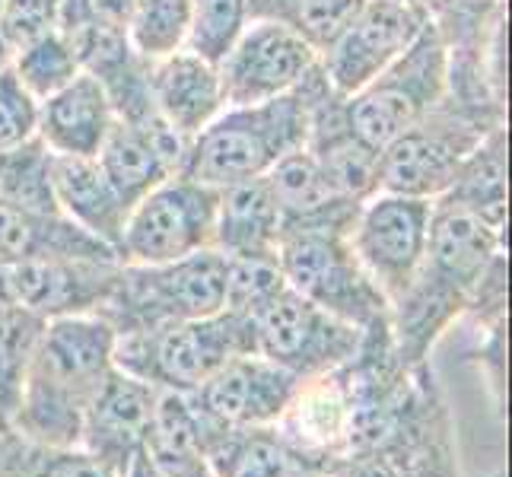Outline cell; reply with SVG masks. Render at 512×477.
Returning <instances> with one entry per match:
<instances>
[{"label":"cell","instance_id":"cell-34","mask_svg":"<svg viewBox=\"0 0 512 477\" xmlns=\"http://www.w3.org/2000/svg\"><path fill=\"white\" fill-rule=\"evenodd\" d=\"M191 29V0H137L125 23L131 48L144 61H163L182 51Z\"/></svg>","mask_w":512,"mask_h":477},{"label":"cell","instance_id":"cell-43","mask_svg":"<svg viewBox=\"0 0 512 477\" xmlns=\"http://www.w3.org/2000/svg\"><path fill=\"white\" fill-rule=\"evenodd\" d=\"M490 477H506V471H497V474H490Z\"/></svg>","mask_w":512,"mask_h":477},{"label":"cell","instance_id":"cell-37","mask_svg":"<svg viewBox=\"0 0 512 477\" xmlns=\"http://www.w3.org/2000/svg\"><path fill=\"white\" fill-rule=\"evenodd\" d=\"M35 134H39V99L7 64L0 70V153L29 144Z\"/></svg>","mask_w":512,"mask_h":477},{"label":"cell","instance_id":"cell-33","mask_svg":"<svg viewBox=\"0 0 512 477\" xmlns=\"http://www.w3.org/2000/svg\"><path fill=\"white\" fill-rule=\"evenodd\" d=\"M10 67L39 102L48 99L51 93L64 90L70 80L83 74L77 51L61 29H51L39 35V39L26 42L23 48H16Z\"/></svg>","mask_w":512,"mask_h":477},{"label":"cell","instance_id":"cell-8","mask_svg":"<svg viewBox=\"0 0 512 477\" xmlns=\"http://www.w3.org/2000/svg\"><path fill=\"white\" fill-rule=\"evenodd\" d=\"M277 268L287 287L357 328L388 322V303L363 271L347 226H293L280 233Z\"/></svg>","mask_w":512,"mask_h":477},{"label":"cell","instance_id":"cell-23","mask_svg":"<svg viewBox=\"0 0 512 477\" xmlns=\"http://www.w3.org/2000/svg\"><path fill=\"white\" fill-rule=\"evenodd\" d=\"M45 258L121 261L112 245L86 233L64 214H35V210L0 204V268Z\"/></svg>","mask_w":512,"mask_h":477},{"label":"cell","instance_id":"cell-10","mask_svg":"<svg viewBox=\"0 0 512 477\" xmlns=\"http://www.w3.org/2000/svg\"><path fill=\"white\" fill-rule=\"evenodd\" d=\"M249 325L258 357L284 366L296 379L344 366L363 341V328L325 312L287 284L249 315Z\"/></svg>","mask_w":512,"mask_h":477},{"label":"cell","instance_id":"cell-15","mask_svg":"<svg viewBox=\"0 0 512 477\" xmlns=\"http://www.w3.org/2000/svg\"><path fill=\"white\" fill-rule=\"evenodd\" d=\"M299 382L303 379L287 373L284 366L264 360L258 353H242L185 395L214 427L245 430L277 423L296 395Z\"/></svg>","mask_w":512,"mask_h":477},{"label":"cell","instance_id":"cell-35","mask_svg":"<svg viewBox=\"0 0 512 477\" xmlns=\"http://www.w3.org/2000/svg\"><path fill=\"white\" fill-rule=\"evenodd\" d=\"M245 26H249V0H191L185 48L217 67Z\"/></svg>","mask_w":512,"mask_h":477},{"label":"cell","instance_id":"cell-22","mask_svg":"<svg viewBox=\"0 0 512 477\" xmlns=\"http://www.w3.org/2000/svg\"><path fill=\"white\" fill-rule=\"evenodd\" d=\"M217 191L220 201H217V223H214V249L223 258L277 261V242L280 233H284V217H280L268 175L245 179Z\"/></svg>","mask_w":512,"mask_h":477},{"label":"cell","instance_id":"cell-28","mask_svg":"<svg viewBox=\"0 0 512 477\" xmlns=\"http://www.w3.org/2000/svg\"><path fill=\"white\" fill-rule=\"evenodd\" d=\"M0 477H118L80 446H51L20 430H0Z\"/></svg>","mask_w":512,"mask_h":477},{"label":"cell","instance_id":"cell-20","mask_svg":"<svg viewBox=\"0 0 512 477\" xmlns=\"http://www.w3.org/2000/svg\"><path fill=\"white\" fill-rule=\"evenodd\" d=\"M150 102L163 125L185 144L226 109L217 67L188 48L163 61H150Z\"/></svg>","mask_w":512,"mask_h":477},{"label":"cell","instance_id":"cell-32","mask_svg":"<svg viewBox=\"0 0 512 477\" xmlns=\"http://www.w3.org/2000/svg\"><path fill=\"white\" fill-rule=\"evenodd\" d=\"M42 328L45 322L39 315L16 303L0 312V430L10 427L16 408H20L26 369Z\"/></svg>","mask_w":512,"mask_h":477},{"label":"cell","instance_id":"cell-18","mask_svg":"<svg viewBox=\"0 0 512 477\" xmlns=\"http://www.w3.org/2000/svg\"><path fill=\"white\" fill-rule=\"evenodd\" d=\"M185 150L188 144L163 125L160 115L144 121L115 118L102 150L96 153V163L102 166L112 188L121 194V201L134 207L156 185L179 175Z\"/></svg>","mask_w":512,"mask_h":477},{"label":"cell","instance_id":"cell-36","mask_svg":"<svg viewBox=\"0 0 512 477\" xmlns=\"http://www.w3.org/2000/svg\"><path fill=\"white\" fill-rule=\"evenodd\" d=\"M284 284L287 280H284V274H280L277 261L226 258V303H223V309L249 318Z\"/></svg>","mask_w":512,"mask_h":477},{"label":"cell","instance_id":"cell-2","mask_svg":"<svg viewBox=\"0 0 512 477\" xmlns=\"http://www.w3.org/2000/svg\"><path fill=\"white\" fill-rule=\"evenodd\" d=\"M115 341V328L99 315L45 322L10 427L51 446H80L83 414L115 366Z\"/></svg>","mask_w":512,"mask_h":477},{"label":"cell","instance_id":"cell-42","mask_svg":"<svg viewBox=\"0 0 512 477\" xmlns=\"http://www.w3.org/2000/svg\"><path fill=\"white\" fill-rule=\"evenodd\" d=\"M10 58H13V51L7 48V42H4V39H0V70H4V67L10 64Z\"/></svg>","mask_w":512,"mask_h":477},{"label":"cell","instance_id":"cell-39","mask_svg":"<svg viewBox=\"0 0 512 477\" xmlns=\"http://www.w3.org/2000/svg\"><path fill=\"white\" fill-rule=\"evenodd\" d=\"M90 4H93V10L102 16L105 23H112V26H118V29H125L128 16H131L134 7H137V0H90Z\"/></svg>","mask_w":512,"mask_h":477},{"label":"cell","instance_id":"cell-6","mask_svg":"<svg viewBox=\"0 0 512 477\" xmlns=\"http://www.w3.org/2000/svg\"><path fill=\"white\" fill-rule=\"evenodd\" d=\"M331 471L338 477H462L455 417L430 363L417 366L411 392L379 443L334 462Z\"/></svg>","mask_w":512,"mask_h":477},{"label":"cell","instance_id":"cell-7","mask_svg":"<svg viewBox=\"0 0 512 477\" xmlns=\"http://www.w3.org/2000/svg\"><path fill=\"white\" fill-rule=\"evenodd\" d=\"M242 353H255L249 318L220 309L191 322L125 334L115 341V366L166 392H194Z\"/></svg>","mask_w":512,"mask_h":477},{"label":"cell","instance_id":"cell-12","mask_svg":"<svg viewBox=\"0 0 512 477\" xmlns=\"http://www.w3.org/2000/svg\"><path fill=\"white\" fill-rule=\"evenodd\" d=\"M430 217L433 201L392 191H376L360 204L350 245L388 306L411 287L420 271V261L427 255Z\"/></svg>","mask_w":512,"mask_h":477},{"label":"cell","instance_id":"cell-27","mask_svg":"<svg viewBox=\"0 0 512 477\" xmlns=\"http://www.w3.org/2000/svg\"><path fill=\"white\" fill-rule=\"evenodd\" d=\"M446 201L471 210L493 229L506 226V128H493L455 172L443 194Z\"/></svg>","mask_w":512,"mask_h":477},{"label":"cell","instance_id":"cell-5","mask_svg":"<svg viewBox=\"0 0 512 477\" xmlns=\"http://www.w3.org/2000/svg\"><path fill=\"white\" fill-rule=\"evenodd\" d=\"M500 125L503 109L471 105L446 93L436 109L379 150V191L443 198L474 147Z\"/></svg>","mask_w":512,"mask_h":477},{"label":"cell","instance_id":"cell-26","mask_svg":"<svg viewBox=\"0 0 512 477\" xmlns=\"http://www.w3.org/2000/svg\"><path fill=\"white\" fill-rule=\"evenodd\" d=\"M207 465L217 477H299L315 468L299 455L274 423L271 427L214 430L207 439Z\"/></svg>","mask_w":512,"mask_h":477},{"label":"cell","instance_id":"cell-38","mask_svg":"<svg viewBox=\"0 0 512 477\" xmlns=\"http://www.w3.org/2000/svg\"><path fill=\"white\" fill-rule=\"evenodd\" d=\"M61 0H4L0 4V39L10 51L58 29Z\"/></svg>","mask_w":512,"mask_h":477},{"label":"cell","instance_id":"cell-41","mask_svg":"<svg viewBox=\"0 0 512 477\" xmlns=\"http://www.w3.org/2000/svg\"><path fill=\"white\" fill-rule=\"evenodd\" d=\"M299 477H338L331 468H325V465H315V468H309L306 474H299Z\"/></svg>","mask_w":512,"mask_h":477},{"label":"cell","instance_id":"cell-24","mask_svg":"<svg viewBox=\"0 0 512 477\" xmlns=\"http://www.w3.org/2000/svg\"><path fill=\"white\" fill-rule=\"evenodd\" d=\"M51 188L61 214L70 217L86 233H93L118 252L121 229L128 223L131 207L105 179L96 156H55L51 153Z\"/></svg>","mask_w":512,"mask_h":477},{"label":"cell","instance_id":"cell-3","mask_svg":"<svg viewBox=\"0 0 512 477\" xmlns=\"http://www.w3.org/2000/svg\"><path fill=\"white\" fill-rule=\"evenodd\" d=\"M309 109L303 86L258 105H229L191 140L179 175L226 188L268 175L280 159L306 147Z\"/></svg>","mask_w":512,"mask_h":477},{"label":"cell","instance_id":"cell-40","mask_svg":"<svg viewBox=\"0 0 512 477\" xmlns=\"http://www.w3.org/2000/svg\"><path fill=\"white\" fill-rule=\"evenodd\" d=\"M121 477H175V474H169V471H163V468H156L144 452H137V458L128 465V471L121 474Z\"/></svg>","mask_w":512,"mask_h":477},{"label":"cell","instance_id":"cell-29","mask_svg":"<svg viewBox=\"0 0 512 477\" xmlns=\"http://www.w3.org/2000/svg\"><path fill=\"white\" fill-rule=\"evenodd\" d=\"M360 7L363 0H249V23H274L322 55Z\"/></svg>","mask_w":512,"mask_h":477},{"label":"cell","instance_id":"cell-25","mask_svg":"<svg viewBox=\"0 0 512 477\" xmlns=\"http://www.w3.org/2000/svg\"><path fill=\"white\" fill-rule=\"evenodd\" d=\"M284 229L293 226H347L360 214V201H350L334 188L309 150H293L268 172Z\"/></svg>","mask_w":512,"mask_h":477},{"label":"cell","instance_id":"cell-11","mask_svg":"<svg viewBox=\"0 0 512 477\" xmlns=\"http://www.w3.org/2000/svg\"><path fill=\"white\" fill-rule=\"evenodd\" d=\"M220 191L188 175H172L140 198L118 239L121 264H166L214 249Z\"/></svg>","mask_w":512,"mask_h":477},{"label":"cell","instance_id":"cell-14","mask_svg":"<svg viewBox=\"0 0 512 477\" xmlns=\"http://www.w3.org/2000/svg\"><path fill=\"white\" fill-rule=\"evenodd\" d=\"M315 64L319 55L293 32L274 23H249L217 64L226 109L293 93Z\"/></svg>","mask_w":512,"mask_h":477},{"label":"cell","instance_id":"cell-13","mask_svg":"<svg viewBox=\"0 0 512 477\" xmlns=\"http://www.w3.org/2000/svg\"><path fill=\"white\" fill-rule=\"evenodd\" d=\"M427 23L430 16L417 0H363L338 39L319 55V70L331 90L347 99L398 61Z\"/></svg>","mask_w":512,"mask_h":477},{"label":"cell","instance_id":"cell-30","mask_svg":"<svg viewBox=\"0 0 512 477\" xmlns=\"http://www.w3.org/2000/svg\"><path fill=\"white\" fill-rule=\"evenodd\" d=\"M449 45L452 64H484L503 0H417Z\"/></svg>","mask_w":512,"mask_h":477},{"label":"cell","instance_id":"cell-31","mask_svg":"<svg viewBox=\"0 0 512 477\" xmlns=\"http://www.w3.org/2000/svg\"><path fill=\"white\" fill-rule=\"evenodd\" d=\"M0 204L35 214H61L51 188V153L39 137L0 153Z\"/></svg>","mask_w":512,"mask_h":477},{"label":"cell","instance_id":"cell-17","mask_svg":"<svg viewBox=\"0 0 512 477\" xmlns=\"http://www.w3.org/2000/svg\"><path fill=\"white\" fill-rule=\"evenodd\" d=\"M118 268L121 261L45 258L0 271L7 274V287L16 306L39 315L42 322H51V318L67 315H96L115 287Z\"/></svg>","mask_w":512,"mask_h":477},{"label":"cell","instance_id":"cell-1","mask_svg":"<svg viewBox=\"0 0 512 477\" xmlns=\"http://www.w3.org/2000/svg\"><path fill=\"white\" fill-rule=\"evenodd\" d=\"M503 255V233L446 198L433 201L427 255L420 271L392 306L388 328L404 366L430 363L436 341L468 312L490 264Z\"/></svg>","mask_w":512,"mask_h":477},{"label":"cell","instance_id":"cell-9","mask_svg":"<svg viewBox=\"0 0 512 477\" xmlns=\"http://www.w3.org/2000/svg\"><path fill=\"white\" fill-rule=\"evenodd\" d=\"M449 93V45L433 23L411 42L398 61L388 64L360 93L344 99L353 134L373 150L392 144L398 134L436 109Z\"/></svg>","mask_w":512,"mask_h":477},{"label":"cell","instance_id":"cell-44","mask_svg":"<svg viewBox=\"0 0 512 477\" xmlns=\"http://www.w3.org/2000/svg\"><path fill=\"white\" fill-rule=\"evenodd\" d=\"M0 4H4V0H0Z\"/></svg>","mask_w":512,"mask_h":477},{"label":"cell","instance_id":"cell-21","mask_svg":"<svg viewBox=\"0 0 512 477\" xmlns=\"http://www.w3.org/2000/svg\"><path fill=\"white\" fill-rule=\"evenodd\" d=\"M115 109L96 77L80 74L39 102V137L55 156H96L115 125Z\"/></svg>","mask_w":512,"mask_h":477},{"label":"cell","instance_id":"cell-19","mask_svg":"<svg viewBox=\"0 0 512 477\" xmlns=\"http://www.w3.org/2000/svg\"><path fill=\"white\" fill-rule=\"evenodd\" d=\"M274 427L284 433L287 443L306 455L312 465L331 468L347 452V427H350V398L344 369H331L325 376L303 379L290 398L287 411Z\"/></svg>","mask_w":512,"mask_h":477},{"label":"cell","instance_id":"cell-16","mask_svg":"<svg viewBox=\"0 0 512 477\" xmlns=\"http://www.w3.org/2000/svg\"><path fill=\"white\" fill-rule=\"evenodd\" d=\"M160 388L112 366L83 414L80 449H86L118 477L144 449Z\"/></svg>","mask_w":512,"mask_h":477},{"label":"cell","instance_id":"cell-4","mask_svg":"<svg viewBox=\"0 0 512 477\" xmlns=\"http://www.w3.org/2000/svg\"><path fill=\"white\" fill-rule=\"evenodd\" d=\"M223 303L226 258L217 249H204L166 264H121L115 287L96 315L125 338L214 315Z\"/></svg>","mask_w":512,"mask_h":477}]
</instances>
